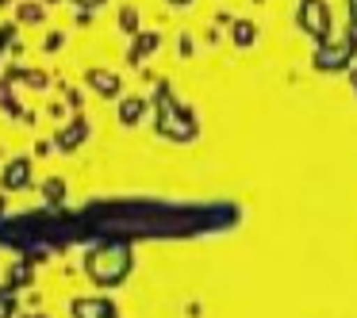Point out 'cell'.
<instances>
[{
	"instance_id": "cell-1",
	"label": "cell",
	"mask_w": 357,
	"mask_h": 318,
	"mask_svg": "<svg viewBox=\"0 0 357 318\" xmlns=\"http://www.w3.org/2000/svg\"><path fill=\"white\" fill-rule=\"evenodd\" d=\"M296 27L315 42L331 39V8H326V0H296Z\"/></svg>"
},
{
	"instance_id": "cell-2",
	"label": "cell",
	"mask_w": 357,
	"mask_h": 318,
	"mask_svg": "<svg viewBox=\"0 0 357 318\" xmlns=\"http://www.w3.org/2000/svg\"><path fill=\"white\" fill-rule=\"evenodd\" d=\"M349 58H354V50H349V42L342 39V42H319V54H315V65L323 73H334V70H342V65L349 62Z\"/></svg>"
},
{
	"instance_id": "cell-3",
	"label": "cell",
	"mask_w": 357,
	"mask_h": 318,
	"mask_svg": "<svg viewBox=\"0 0 357 318\" xmlns=\"http://www.w3.org/2000/svg\"><path fill=\"white\" fill-rule=\"evenodd\" d=\"M85 81H89V85H93L100 96H116V93H119V77H116L112 70H89Z\"/></svg>"
},
{
	"instance_id": "cell-4",
	"label": "cell",
	"mask_w": 357,
	"mask_h": 318,
	"mask_svg": "<svg viewBox=\"0 0 357 318\" xmlns=\"http://www.w3.org/2000/svg\"><path fill=\"white\" fill-rule=\"evenodd\" d=\"M16 16H20V24H43V19H47V12H43V4H31V0H24Z\"/></svg>"
},
{
	"instance_id": "cell-5",
	"label": "cell",
	"mask_w": 357,
	"mask_h": 318,
	"mask_svg": "<svg viewBox=\"0 0 357 318\" xmlns=\"http://www.w3.org/2000/svg\"><path fill=\"white\" fill-rule=\"evenodd\" d=\"M254 39H257V27L250 24V19H238V24H234V42H238V47H254Z\"/></svg>"
},
{
	"instance_id": "cell-6",
	"label": "cell",
	"mask_w": 357,
	"mask_h": 318,
	"mask_svg": "<svg viewBox=\"0 0 357 318\" xmlns=\"http://www.w3.org/2000/svg\"><path fill=\"white\" fill-rule=\"evenodd\" d=\"M119 27H123L127 35L139 31V8H135V4H123V8H119Z\"/></svg>"
},
{
	"instance_id": "cell-7",
	"label": "cell",
	"mask_w": 357,
	"mask_h": 318,
	"mask_svg": "<svg viewBox=\"0 0 357 318\" xmlns=\"http://www.w3.org/2000/svg\"><path fill=\"white\" fill-rule=\"evenodd\" d=\"M24 180H27V161H24V157H16V165L4 173V184H8V188H20Z\"/></svg>"
},
{
	"instance_id": "cell-8",
	"label": "cell",
	"mask_w": 357,
	"mask_h": 318,
	"mask_svg": "<svg viewBox=\"0 0 357 318\" xmlns=\"http://www.w3.org/2000/svg\"><path fill=\"white\" fill-rule=\"evenodd\" d=\"M139 116H142V100L139 96H127V104L119 108V119L123 123H139Z\"/></svg>"
},
{
	"instance_id": "cell-9",
	"label": "cell",
	"mask_w": 357,
	"mask_h": 318,
	"mask_svg": "<svg viewBox=\"0 0 357 318\" xmlns=\"http://www.w3.org/2000/svg\"><path fill=\"white\" fill-rule=\"evenodd\" d=\"M150 50H158V31H154V35H150V31H146V35H139V47L131 50V62H139V58H142V54H150Z\"/></svg>"
},
{
	"instance_id": "cell-10",
	"label": "cell",
	"mask_w": 357,
	"mask_h": 318,
	"mask_svg": "<svg viewBox=\"0 0 357 318\" xmlns=\"http://www.w3.org/2000/svg\"><path fill=\"white\" fill-rule=\"evenodd\" d=\"M62 42H66V39H62V31H50V35H47V50H58Z\"/></svg>"
},
{
	"instance_id": "cell-11",
	"label": "cell",
	"mask_w": 357,
	"mask_h": 318,
	"mask_svg": "<svg viewBox=\"0 0 357 318\" xmlns=\"http://www.w3.org/2000/svg\"><path fill=\"white\" fill-rule=\"evenodd\" d=\"M346 42H349V50H357V19H349V31H346Z\"/></svg>"
},
{
	"instance_id": "cell-12",
	"label": "cell",
	"mask_w": 357,
	"mask_h": 318,
	"mask_svg": "<svg viewBox=\"0 0 357 318\" xmlns=\"http://www.w3.org/2000/svg\"><path fill=\"white\" fill-rule=\"evenodd\" d=\"M77 8H96V4H104V0H73Z\"/></svg>"
},
{
	"instance_id": "cell-13",
	"label": "cell",
	"mask_w": 357,
	"mask_h": 318,
	"mask_svg": "<svg viewBox=\"0 0 357 318\" xmlns=\"http://www.w3.org/2000/svg\"><path fill=\"white\" fill-rule=\"evenodd\" d=\"M173 8H185V4H192V0H169Z\"/></svg>"
},
{
	"instance_id": "cell-14",
	"label": "cell",
	"mask_w": 357,
	"mask_h": 318,
	"mask_svg": "<svg viewBox=\"0 0 357 318\" xmlns=\"http://www.w3.org/2000/svg\"><path fill=\"white\" fill-rule=\"evenodd\" d=\"M354 81H357V70H354Z\"/></svg>"
}]
</instances>
